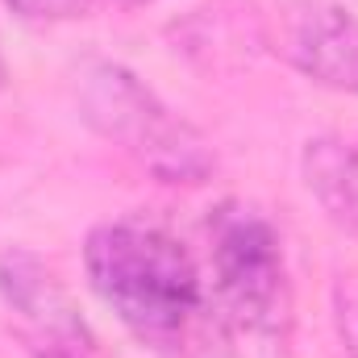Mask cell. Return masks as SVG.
I'll use <instances>...</instances> for the list:
<instances>
[{"mask_svg":"<svg viewBox=\"0 0 358 358\" xmlns=\"http://www.w3.org/2000/svg\"><path fill=\"white\" fill-rule=\"evenodd\" d=\"M84 271L100 304L155 350H176L208 313L204 267L150 221H104L84 242Z\"/></svg>","mask_w":358,"mask_h":358,"instance_id":"obj_1","label":"cell"},{"mask_svg":"<svg viewBox=\"0 0 358 358\" xmlns=\"http://www.w3.org/2000/svg\"><path fill=\"white\" fill-rule=\"evenodd\" d=\"M208 317L229 358H292L296 287L267 213L225 200L208 221Z\"/></svg>","mask_w":358,"mask_h":358,"instance_id":"obj_2","label":"cell"},{"mask_svg":"<svg viewBox=\"0 0 358 358\" xmlns=\"http://www.w3.org/2000/svg\"><path fill=\"white\" fill-rule=\"evenodd\" d=\"M80 117L92 129L117 146L129 163L159 183H204L217 171V155L204 142V134L183 121L171 104L159 100V92L146 88L129 67L121 63H92L80 76Z\"/></svg>","mask_w":358,"mask_h":358,"instance_id":"obj_3","label":"cell"},{"mask_svg":"<svg viewBox=\"0 0 358 358\" xmlns=\"http://www.w3.org/2000/svg\"><path fill=\"white\" fill-rule=\"evenodd\" d=\"M259 46L304 80L358 96V17L329 0H275L259 13Z\"/></svg>","mask_w":358,"mask_h":358,"instance_id":"obj_4","label":"cell"},{"mask_svg":"<svg viewBox=\"0 0 358 358\" xmlns=\"http://www.w3.org/2000/svg\"><path fill=\"white\" fill-rule=\"evenodd\" d=\"M0 300L38 334L46 338L55 355H76V346L84 350L88 329L67 296V287L59 283V275L46 267L42 259H34L29 250H8L0 255Z\"/></svg>","mask_w":358,"mask_h":358,"instance_id":"obj_5","label":"cell"},{"mask_svg":"<svg viewBox=\"0 0 358 358\" xmlns=\"http://www.w3.org/2000/svg\"><path fill=\"white\" fill-rule=\"evenodd\" d=\"M300 176L329 225L358 238V129L313 138L300 155Z\"/></svg>","mask_w":358,"mask_h":358,"instance_id":"obj_6","label":"cell"},{"mask_svg":"<svg viewBox=\"0 0 358 358\" xmlns=\"http://www.w3.org/2000/svg\"><path fill=\"white\" fill-rule=\"evenodd\" d=\"M4 4L21 21L63 25V21H88V17H104V13H134L155 0H4Z\"/></svg>","mask_w":358,"mask_h":358,"instance_id":"obj_7","label":"cell"},{"mask_svg":"<svg viewBox=\"0 0 358 358\" xmlns=\"http://www.w3.org/2000/svg\"><path fill=\"white\" fill-rule=\"evenodd\" d=\"M334 329H338L342 355L358 358V267L334 279Z\"/></svg>","mask_w":358,"mask_h":358,"instance_id":"obj_8","label":"cell"},{"mask_svg":"<svg viewBox=\"0 0 358 358\" xmlns=\"http://www.w3.org/2000/svg\"><path fill=\"white\" fill-rule=\"evenodd\" d=\"M42 358H76V355H55V350H46Z\"/></svg>","mask_w":358,"mask_h":358,"instance_id":"obj_9","label":"cell"},{"mask_svg":"<svg viewBox=\"0 0 358 358\" xmlns=\"http://www.w3.org/2000/svg\"><path fill=\"white\" fill-rule=\"evenodd\" d=\"M0 84H4V63H0Z\"/></svg>","mask_w":358,"mask_h":358,"instance_id":"obj_10","label":"cell"}]
</instances>
